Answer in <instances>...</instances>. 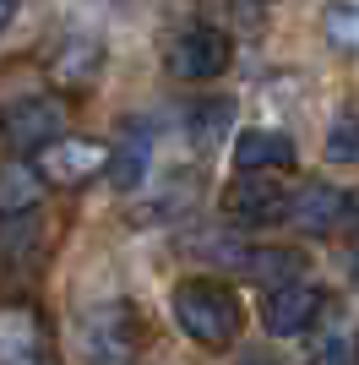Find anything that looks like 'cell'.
<instances>
[{
	"label": "cell",
	"mask_w": 359,
	"mask_h": 365,
	"mask_svg": "<svg viewBox=\"0 0 359 365\" xmlns=\"http://www.w3.org/2000/svg\"><path fill=\"white\" fill-rule=\"evenodd\" d=\"M169 311H175L180 333L202 344V349H229L245 327V305L229 284H212V278H185L169 294Z\"/></svg>",
	"instance_id": "6da1fadb"
},
{
	"label": "cell",
	"mask_w": 359,
	"mask_h": 365,
	"mask_svg": "<svg viewBox=\"0 0 359 365\" xmlns=\"http://www.w3.org/2000/svg\"><path fill=\"white\" fill-rule=\"evenodd\" d=\"M66 125H71V109L55 93H33V98H16V104L0 109V142L11 148V158L44 153L49 142L66 137Z\"/></svg>",
	"instance_id": "7a4b0ae2"
},
{
	"label": "cell",
	"mask_w": 359,
	"mask_h": 365,
	"mask_svg": "<svg viewBox=\"0 0 359 365\" xmlns=\"http://www.w3.org/2000/svg\"><path fill=\"white\" fill-rule=\"evenodd\" d=\"M142 344V317H136L131 300H109L98 311H88L82 322V349L93 365H125Z\"/></svg>",
	"instance_id": "3957f363"
},
{
	"label": "cell",
	"mask_w": 359,
	"mask_h": 365,
	"mask_svg": "<svg viewBox=\"0 0 359 365\" xmlns=\"http://www.w3.org/2000/svg\"><path fill=\"white\" fill-rule=\"evenodd\" d=\"M229 61H234V38L224 28H207V22L185 28L164 55L169 76H180V82H212L229 71Z\"/></svg>",
	"instance_id": "277c9868"
},
{
	"label": "cell",
	"mask_w": 359,
	"mask_h": 365,
	"mask_svg": "<svg viewBox=\"0 0 359 365\" xmlns=\"http://www.w3.org/2000/svg\"><path fill=\"white\" fill-rule=\"evenodd\" d=\"M33 169L44 185H88L93 175L109 169V142H93V137H60L49 142L44 153H33Z\"/></svg>",
	"instance_id": "5b68a950"
},
{
	"label": "cell",
	"mask_w": 359,
	"mask_h": 365,
	"mask_svg": "<svg viewBox=\"0 0 359 365\" xmlns=\"http://www.w3.org/2000/svg\"><path fill=\"white\" fill-rule=\"evenodd\" d=\"M321 311H327V294L299 278V284H283V289H267V300H261V327H267L272 338H299L321 322Z\"/></svg>",
	"instance_id": "8992f818"
},
{
	"label": "cell",
	"mask_w": 359,
	"mask_h": 365,
	"mask_svg": "<svg viewBox=\"0 0 359 365\" xmlns=\"http://www.w3.org/2000/svg\"><path fill=\"white\" fill-rule=\"evenodd\" d=\"M0 365H49V327L33 305H0Z\"/></svg>",
	"instance_id": "52a82bcc"
},
{
	"label": "cell",
	"mask_w": 359,
	"mask_h": 365,
	"mask_svg": "<svg viewBox=\"0 0 359 365\" xmlns=\"http://www.w3.org/2000/svg\"><path fill=\"white\" fill-rule=\"evenodd\" d=\"M224 207H229L234 224L267 229V224H278V218H288V191H283V185H272L267 175H261V180H256V175H239V180L229 185Z\"/></svg>",
	"instance_id": "ba28073f"
},
{
	"label": "cell",
	"mask_w": 359,
	"mask_h": 365,
	"mask_svg": "<svg viewBox=\"0 0 359 365\" xmlns=\"http://www.w3.org/2000/svg\"><path fill=\"white\" fill-rule=\"evenodd\" d=\"M288 224L305 229V235H332V229L348 224V197L327 180H305L288 197Z\"/></svg>",
	"instance_id": "9c48e42d"
},
{
	"label": "cell",
	"mask_w": 359,
	"mask_h": 365,
	"mask_svg": "<svg viewBox=\"0 0 359 365\" xmlns=\"http://www.w3.org/2000/svg\"><path fill=\"white\" fill-rule=\"evenodd\" d=\"M294 142L283 131H267V125H256V131H239L234 137V169L239 175H278V169H294Z\"/></svg>",
	"instance_id": "30bf717a"
},
{
	"label": "cell",
	"mask_w": 359,
	"mask_h": 365,
	"mask_svg": "<svg viewBox=\"0 0 359 365\" xmlns=\"http://www.w3.org/2000/svg\"><path fill=\"white\" fill-rule=\"evenodd\" d=\"M44 202V180L33 158H6L0 164V218H22V213H38Z\"/></svg>",
	"instance_id": "8fae6325"
},
{
	"label": "cell",
	"mask_w": 359,
	"mask_h": 365,
	"mask_svg": "<svg viewBox=\"0 0 359 365\" xmlns=\"http://www.w3.org/2000/svg\"><path fill=\"white\" fill-rule=\"evenodd\" d=\"M239 267H245L256 284L283 289V284H299V273H305V251H294V245H256V251L239 257Z\"/></svg>",
	"instance_id": "7c38bea8"
},
{
	"label": "cell",
	"mask_w": 359,
	"mask_h": 365,
	"mask_svg": "<svg viewBox=\"0 0 359 365\" xmlns=\"http://www.w3.org/2000/svg\"><path fill=\"white\" fill-rule=\"evenodd\" d=\"M234 125V98H196L191 115H185V137L196 148H218Z\"/></svg>",
	"instance_id": "4fadbf2b"
},
{
	"label": "cell",
	"mask_w": 359,
	"mask_h": 365,
	"mask_svg": "<svg viewBox=\"0 0 359 365\" xmlns=\"http://www.w3.org/2000/svg\"><path fill=\"white\" fill-rule=\"evenodd\" d=\"M98 76V38H66V55H55L60 88H88Z\"/></svg>",
	"instance_id": "5bb4252c"
},
{
	"label": "cell",
	"mask_w": 359,
	"mask_h": 365,
	"mask_svg": "<svg viewBox=\"0 0 359 365\" xmlns=\"http://www.w3.org/2000/svg\"><path fill=\"white\" fill-rule=\"evenodd\" d=\"M109 180L120 185V191H136V185L147 180V142L142 137H125L120 148H109Z\"/></svg>",
	"instance_id": "9a60e30c"
},
{
	"label": "cell",
	"mask_w": 359,
	"mask_h": 365,
	"mask_svg": "<svg viewBox=\"0 0 359 365\" xmlns=\"http://www.w3.org/2000/svg\"><path fill=\"white\" fill-rule=\"evenodd\" d=\"M38 245H44V235H38V218L33 213L0 218V262H33Z\"/></svg>",
	"instance_id": "2e32d148"
},
{
	"label": "cell",
	"mask_w": 359,
	"mask_h": 365,
	"mask_svg": "<svg viewBox=\"0 0 359 365\" xmlns=\"http://www.w3.org/2000/svg\"><path fill=\"white\" fill-rule=\"evenodd\" d=\"M311 365H359V333L354 327H321L311 338Z\"/></svg>",
	"instance_id": "e0dca14e"
},
{
	"label": "cell",
	"mask_w": 359,
	"mask_h": 365,
	"mask_svg": "<svg viewBox=\"0 0 359 365\" xmlns=\"http://www.w3.org/2000/svg\"><path fill=\"white\" fill-rule=\"evenodd\" d=\"M321 28H327V44L332 49L359 55V0H332L327 16H321Z\"/></svg>",
	"instance_id": "ac0fdd59"
},
{
	"label": "cell",
	"mask_w": 359,
	"mask_h": 365,
	"mask_svg": "<svg viewBox=\"0 0 359 365\" xmlns=\"http://www.w3.org/2000/svg\"><path fill=\"white\" fill-rule=\"evenodd\" d=\"M327 158L332 164H359V109L338 115L327 131Z\"/></svg>",
	"instance_id": "d6986e66"
},
{
	"label": "cell",
	"mask_w": 359,
	"mask_h": 365,
	"mask_svg": "<svg viewBox=\"0 0 359 365\" xmlns=\"http://www.w3.org/2000/svg\"><path fill=\"white\" fill-rule=\"evenodd\" d=\"M234 365H283V360H278V354H267V349H251V354H239Z\"/></svg>",
	"instance_id": "ffe728a7"
},
{
	"label": "cell",
	"mask_w": 359,
	"mask_h": 365,
	"mask_svg": "<svg viewBox=\"0 0 359 365\" xmlns=\"http://www.w3.org/2000/svg\"><path fill=\"white\" fill-rule=\"evenodd\" d=\"M16 16V0H0V33H6V22Z\"/></svg>",
	"instance_id": "44dd1931"
},
{
	"label": "cell",
	"mask_w": 359,
	"mask_h": 365,
	"mask_svg": "<svg viewBox=\"0 0 359 365\" xmlns=\"http://www.w3.org/2000/svg\"><path fill=\"white\" fill-rule=\"evenodd\" d=\"M261 6H267V0H261Z\"/></svg>",
	"instance_id": "7402d4cb"
}]
</instances>
